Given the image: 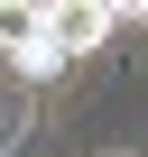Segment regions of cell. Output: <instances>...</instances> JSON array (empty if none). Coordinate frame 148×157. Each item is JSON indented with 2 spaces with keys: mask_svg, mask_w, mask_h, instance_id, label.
Here are the masks:
<instances>
[{
  "mask_svg": "<svg viewBox=\"0 0 148 157\" xmlns=\"http://www.w3.org/2000/svg\"><path fill=\"white\" fill-rule=\"evenodd\" d=\"M111 28H120V0H46V37L84 65V56H102L111 46Z\"/></svg>",
  "mask_w": 148,
  "mask_h": 157,
  "instance_id": "obj_1",
  "label": "cell"
},
{
  "mask_svg": "<svg viewBox=\"0 0 148 157\" xmlns=\"http://www.w3.org/2000/svg\"><path fill=\"white\" fill-rule=\"evenodd\" d=\"M65 65H74V56H65L56 37H28V46L10 56V74H28V83H46V74H65Z\"/></svg>",
  "mask_w": 148,
  "mask_h": 157,
  "instance_id": "obj_3",
  "label": "cell"
},
{
  "mask_svg": "<svg viewBox=\"0 0 148 157\" xmlns=\"http://www.w3.org/2000/svg\"><path fill=\"white\" fill-rule=\"evenodd\" d=\"M28 37H46V10L37 0H0V56H19Z\"/></svg>",
  "mask_w": 148,
  "mask_h": 157,
  "instance_id": "obj_2",
  "label": "cell"
},
{
  "mask_svg": "<svg viewBox=\"0 0 148 157\" xmlns=\"http://www.w3.org/2000/svg\"><path fill=\"white\" fill-rule=\"evenodd\" d=\"M102 157H139V148H102Z\"/></svg>",
  "mask_w": 148,
  "mask_h": 157,
  "instance_id": "obj_4",
  "label": "cell"
}]
</instances>
